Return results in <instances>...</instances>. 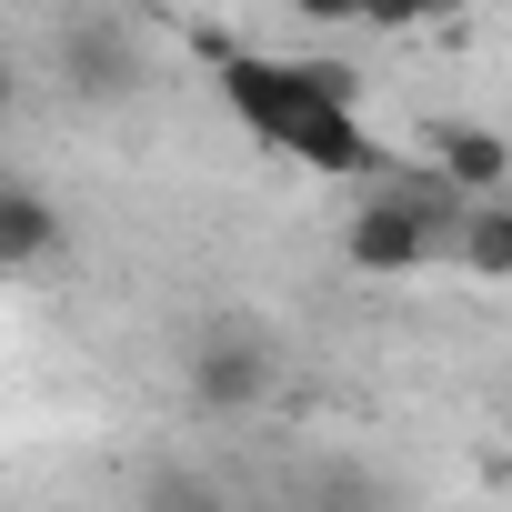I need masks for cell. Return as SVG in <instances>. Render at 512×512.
I'll return each instance as SVG.
<instances>
[{"label":"cell","mask_w":512,"mask_h":512,"mask_svg":"<svg viewBox=\"0 0 512 512\" xmlns=\"http://www.w3.org/2000/svg\"><path fill=\"white\" fill-rule=\"evenodd\" d=\"M221 91L241 101V121L262 131V141H282V151H302L312 171H352V181H372L392 151L352 121V111H322L282 61H251V51H221Z\"/></svg>","instance_id":"cell-1"},{"label":"cell","mask_w":512,"mask_h":512,"mask_svg":"<svg viewBox=\"0 0 512 512\" xmlns=\"http://www.w3.org/2000/svg\"><path fill=\"white\" fill-rule=\"evenodd\" d=\"M272 382H282V352H272L262 322H241V312L201 322L191 352H181V402L201 422H251V412L272 402Z\"/></svg>","instance_id":"cell-2"},{"label":"cell","mask_w":512,"mask_h":512,"mask_svg":"<svg viewBox=\"0 0 512 512\" xmlns=\"http://www.w3.org/2000/svg\"><path fill=\"white\" fill-rule=\"evenodd\" d=\"M51 71H61L81 101H131V91L151 81V51H141L131 21H111V11H71V21L51 31Z\"/></svg>","instance_id":"cell-3"},{"label":"cell","mask_w":512,"mask_h":512,"mask_svg":"<svg viewBox=\"0 0 512 512\" xmlns=\"http://www.w3.org/2000/svg\"><path fill=\"white\" fill-rule=\"evenodd\" d=\"M432 171L462 191V201H502V181H512V141L502 131H482V121H432Z\"/></svg>","instance_id":"cell-4"},{"label":"cell","mask_w":512,"mask_h":512,"mask_svg":"<svg viewBox=\"0 0 512 512\" xmlns=\"http://www.w3.org/2000/svg\"><path fill=\"white\" fill-rule=\"evenodd\" d=\"M61 241H71V221H61V201H51V191L0 181V272H41Z\"/></svg>","instance_id":"cell-5"},{"label":"cell","mask_w":512,"mask_h":512,"mask_svg":"<svg viewBox=\"0 0 512 512\" xmlns=\"http://www.w3.org/2000/svg\"><path fill=\"white\" fill-rule=\"evenodd\" d=\"M292 512H392V472H372V462H312L292 482Z\"/></svg>","instance_id":"cell-6"},{"label":"cell","mask_w":512,"mask_h":512,"mask_svg":"<svg viewBox=\"0 0 512 512\" xmlns=\"http://www.w3.org/2000/svg\"><path fill=\"white\" fill-rule=\"evenodd\" d=\"M452 262H462L472 282H512V191L462 211V231H452Z\"/></svg>","instance_id":"cell-7"},{"label":"cell","mask_w":512,"mask_h":512,"mask_svg":"<svg viewBox=\"0 0 512 512\" xmlns=\"http://www.w3.org/2000/svg\"><path fill=\"white\" fill-rule=\"evenodd\" d=\"M131 512H231V492H221V472L161 462V472H141V502H131Z\"/></svg>","instance_id":"cell-8"},{"label":"cell","mask_w":512,"mask_h":512,"mask_svg":"<svg viewBox=\"0 0 512 512\" xmlns=\"http://www.w3.org/2000/svg\"><path fill=\"white\" fill-rule=\"evenodd\" d=\"M11 111H21V61L0 51V121H11Z\"/></svg>","instance_id":"cell-9"}]
</instances>
